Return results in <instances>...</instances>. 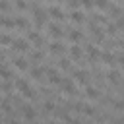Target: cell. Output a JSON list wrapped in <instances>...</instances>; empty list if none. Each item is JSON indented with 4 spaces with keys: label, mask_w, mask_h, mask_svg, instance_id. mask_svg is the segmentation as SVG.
<instances>
[{
    "label": "cell",
    "mask_w": 124,
    "mask_h": 124,
    "mask_svg": "<svg viewBox=\"0 0 124 124\" xmlns=\"http://www.w3.org/2000/svg\"><path fill=\"white\" fill-rule=\"evenodd\" d=\"M60 85H62V89H64L66 93H70V95H76V93H78V89H76L72 78H64V79L60 81Z\"/></svg>",
    "instance_id": "cell-1"
},
{
    "label": "cell",
    "mask_w": 124,
    "mask_h": 124,
    "mask_svg": "<svg viewBox=\"0 0 124 124\" xmlns=\"http://www.w3.org/2000/svg\"><path fill=\"white\" fill-rule=\"evenodd\" d=\"M35 12V23H37V27H43L45 25V21H46V10H33Z\"/></svg>",
    "instance_id": "cell-2"
},
{
    "label": "cell",
    "mask_w": 124,
    "mask_h": 124,
    "mask_svg": "<svg viewBox=\"0 0 124 124\" xmlns=\"http://www.w3.org/2000/svg\"><path fill=\"white\" fill-rule=\"evenodd\" d=\"M74 78H76V81H79L81 85H89V74H87L85 70H78V72H74Z\"/></svg>",
    "instance_id": "cell-3"
},
{
    "label": "cell",
    "mask_w": 124,
    "mask_h": 124,
    "mask_svg": "<svg viewBox=\"0 0 124 124\" xmlns=\"http://www.w3.org/2000/svg\"><path fill=\"white\" fill-rule=\"evenodd\" d=\"M12 48H16V50L23 52V50H27V48H29V43H27L25 39H14V43H12Z\"/></svg>",
    "instance_id": "cell-4"
},
{
    "label": "cell",
    "mask_w": 124,
    "mask_h": 124,
    "mask_svg": "<svg viewBox=\"0 0 124 124\" xmlns=\"http://www.w3.org/2000/svg\"><path fill=\"white\" fill-rule=\"evenodd\" d=\"M87 54H89L91 62H97V60H99V56H101L99 48H97V46H93V45H89V46H87Z\"/></svg>",
    "instance_id": "cell-5"
},
{
    "label": "cell",
    "mask_w": 124,
    "mask_h": 124,
    "mask_svg": "<svg viewBox=\"0 0 124 124\" xmlns=\"http://www.w3.org/2000/svg\"><path fill=\"white\" fill-rule=\"evenodd\" d=\"M48 14L54 17V19H58V21H62L64 19V12L60 10V8H56V6H52V8H48Z\"/></svg>",
    "instance_id": "cell-6"
},
{
    "label": "cell",
    "mask_w": 124,
    "mask_h": 124,
    "mask_svg": "<svg viewBox=\"0 0 124 124\" xmlns=\"http://www.w3.org/2000/svg\"><path fill=\"white\" fill-rule=\"evenodd\" d=\"M27 39H29V41H33L37 46H41V45H43V39H41V35H39L37 31H29V33H27Z\"/></svg>",
    "instance_id": "cell-7"
},
{
    "label": "cell",
    "mask_w": 124,
    "mask_h": 124,
    "mask_svg": "<svg viewBox=\"0 0 124 124\" xmlns=\"http://www.w3.org/2000/svg\"><path fill=\"white\" fill-rule=\"evenodd\" d=\"M101 58H103V62H105L107 66H114V64H116V58H114V54H110V52H103Z\"/></svg>",
    "instance_id": "cell-8"
},
{
    "label": "cell",
    "mask_w": 124,
    "mask_h": 124,
    "mask_svg": "<svg viewBox=\"0 0 124 124\" xmlns=\"http://www.w3.org/2000/svg\"><path fill=\"white\" fill-rule=\"evenodd\" d=\"M48 27H50V35H52L54 39H58V37H62V27H60L58 23H50Z\"/></svg>",
    "instance_id": "cell-9"
},
{
    "label": "cell",
    "mask_w": 124,
    "mask_h": 124,
    "mask_svg": "<svg viewBox=\"0 0 124 124\" xmlns=\"http://www.w3.org/2000/svg\"><path fill=\"white\" fill-rule=\"evenodd\" d=\"M70 19H72V21H76V23H81L85 17H83V14H81L79 10H72V14H70Z\"/></svg>",
    "instance_id": "cell-10"
},
{
    "label": "cell",
    "mask_w": 124,
    "mask_h": 124,
    "mask_svg": "<svg viewBox=\"0 0 124 124\" xmlns=\"http://www.w3.org/2000/svg\"><path fill=\"white\" fill-rule=\"evenodd\" d=\"M107 78H108L112 83H120V72H118V70H108Z\"/></svg>",
    "instance_id": "cell-11"
},
{
    "label": "cell",
    "mask_w": 124,
    "mask_h": 124,
    "mask_svg": "<svg viewBox=\"0 0 124 124\" xmlns=\"http://www.w3.org/2000/svg\"><path fill=\"white\" fill-rule=\"evenodd\" d=\"M85 95H87V99H99V89H95V87L87 85V89H85Z\"/></svg>",
    "instance_id": "cell-12"
},
{
    "label": "cell",
    "mask_w": 124,
    "mask_h": 124,
    "mask_svg": "<svg viewBox=\"0 0 124 124\" xmlns=\"http://www.w3.org/2000/svg\"><path fill=\"white\" fill-rule=\"evenodd\" d=\"M0 25H4V27H8V29H14V27H16V21L10 19V17H6V16H2V17H0Z\"/></svg>",
    "instance_id": "cell-13"
},
{
    "label": "cell",
    "mask_w": 124,
    "mask_h": 124,
    "mask_svg": "<svg viewBox=\"0 0 124 124\" xmlns=\"http://www.w3.org/2000/svg\"><path fill=\"white\" fill-rule=\"evenodd\" d=\"M21 108H23V116H25L27 120H33V118H35V110H33L29 105H25V107H21Z\"/></svg>",
    "instance_id": "cell-14"
},
{
    "label": "cell",
    "mask_w": 124,
    "mask_h": 124,
    "mask_svg": "<svg viewBox=\"0 0 124 124\" xmlns=\"http://www.w3.org/2000/svg\"><path fill=\"white\" fill-rule=\"evenodd\" d=\"M68 39H70V41H72V43H78V41H79V39H81V33H79V31H78V29H72V31H70V33H68Z\"/></svg>",
    "instance_id": "cell-15"
},
{
    "label": "cell",
    "mask_w": 124,
    "mask_h": 124,
    "mask_svg": "<svg viewBox=\"0 0 124 124\" xmlns=\"http://www.w3.org/2000/svg\"><path fill=\"white\" fill-rule=\"evenodd\" d=\"M50 52H52V54L64 52V45H62V43H52V45H50Z\"/></svg>",
    "instance_id": "cell-16"
},
{
    "label": "cell",
    "mask_w": 124,
    "mask_h": 124,
    "mask_svg": "<svg viewBox=\"0 0 124 124\" xmlns=\"http://www.w3.org/2000/svg\"><path fill=\"white\" fill-rule=\"evenodd\" d=\"M43 74H45V68H31V76L35 79H43Z\"/></svg>",
    "instance_id": "cell-17"
},
{
    "label": "cell",
    "mask_w": 124,
    "mask_h": 124,
    "mask_svg": "<svg viewBox=\"0 0 124 124\" xmlns=\"http://www.w3.org/2000/svg\"><path fill=\"white\" fill-rule=\"evenodd\" d=\"M93 4H95L99 10H107V8L110 6V2H108V0H93Z\"/></svg>",
    "instance_id": "cell-18"
},
{
    "label": "cell",
    "mask_w": 124,
    "mask_h": 124,
    "mask_svg": "<svg viewBox=\"0 0 124 124\" xmlns=\"http://www.w3.org/2000/svg\"><path fill=\"white\" fill-rule=\"evenodd\" d=\"M107 10H108V14H110V16H114V17H118V16H122V10H120L118 6H108Z\"/></svg>",
    "instance_id": "cell-19"
},
{
    "label": "cell",
    "mask_w": 124,
    "mask_h": 124,
    "mask_svg": "<svg viewBox=\"0 0 124 124\" xmlns=\"http://www.w3.org/2000/svg\"><path fill=\"white\" fill-rule=\"evenodd\" d=\"M116 31H118L116 23H107V29H105V33H107V35H116Z\"/></svg>",
    "instance_id": "cell-20"
},
{
    "label": "cell",
    "mask_w": 124,
    "mask_h": 124,
    "mask_svg": "<svg viewBox=\"0 0 124 124\" xmlns=\"http://www.w3.org/2000/svg\"><path fill=\"white\" fill-rule=\"evenodd\" d=\"M70 54H72V58H79V56H81V48H79L78 45H74V46L70 48Z\"/></svg>",
    "instance_id": "cell-21"
},
{
    "label": "cell",
    "mask_w": 124,
    "mask_h": 124,
    "mask_svg": "<svg viewBox=\"0 0 124 124\" xmlns=\"http://www.w3.org/2000/svg\"><path fill=\"white\" fill-rule=\"evenodd\" d=\"M14 62H16V66H17L19 70H27V60H25V58H16Z\"/></svg>",
    "instance_id": "cell-22"
},
{
    "label": "cell",
    "mask_w": 124,
    "mask_h": 124,
    "mask_svg": "<svg viewBox=\"0 0 124 124\" xmlns=\"http://www.w3.org/2000/svg\"><path fill=\"white\" fill-rule=\"evenodd\" d=\"M16 87H17L19 91H25V89L29 87V83H27L25 79H17V81H16Z\"/></svg>",
    "instance_id": "cell-23"
},
{
    "label": "cell",
    "mask_w": 124,
    "mask_h": 124,
    "mask_svg": "<svg viewBox=\"0 0 124 124\" xmlns=\"http://www.w3.org/2000/svg\"><path fill=\"white\" fill-rule=\"evenodd\" d=\"M81 110H83L87 116H93V114H95V108H93L91 105H81Z\"/></svg>",
    "instance_id": "cell-24"
},
{
    "label": "cell",
    "mask_w": 124,
    "mask_h": 124,
    "mask_svg": "<svg viewBox=\"0 0 124 124\" xmlns=\"http://www.w3.org/2000/svg\"><path fill=\"white\" fill-rule=\"evenodd\" d=\"M0 78H4V79H12V72L6 70L4 66H0Z\"/></svg>",
    "instance_id": "cell-25"
},
{
    "label": "cell",
    "mask_w": 124,
    "mask_h": 124,
    "mask_svg": "<svg viewBox=\"0 0 124 124\" xmlns=\"http://www.w3.org/2000/svg\"><path fill=\"white\" fill-rule=\"evenodd\" d=\"M0 108H2L4 112H10V110H12V105H10V99H4V101H2V105H0Z\"/></svg>",
    "instance_id": "cell-26"
},
{
    "label": "cell",
    "mask_w": 124,
    "mask_h": 124,
    "mask_svg": "<svg viewBox=\"0 0 124 124\" xmlns=\"http://www.w3.org/2000/svg\"><path fill=\"white\" fill-rule=\"evenodd\" d=\"M14 21H16V27H21V29L27 27V19H25V17H17V19H14Z\"/></svg>",
    "instance_id": "cell-27"
},
{
    "label": "cell",
    "mask_w": 124,
    "mask_h": 124,
    "mask_svg": "<svg viewBox=\"0 0 124 124\" xmlns=\"http://www.w3.org/2000/svg\"><path fill=\"white\" fill-rule=\"evenodd\" d=\"M0 43H2V45H12L14 39H12L10 35H0Z\"/></svg>",
    "instance_id": "cell-28"
},
{
    "label": "cell",
    "mask_w": 124,
    "mask_h": 124,
    "mask_svg": "<svg viewBox=\"0 0 124 124\" xmlns=\"http://www.w3.org/2000/svg\"><path fill=\"white\" fill-rule=\"evenodd\" d=\"M21 93H23V97H25V99H35V91H33L31 87H27V89H25V91H21Z\"/></svg>",
    "instance_id": "cell-29"
},
{
    "label": "cell",
    "mask_w": 124,
    "mask_h": 124,
    "mask_svg": "<svg viewBox=\"0 0 124 124\" xmlns=\"http://www.w3.org/2000/svg\"><path fill=\"white\" fill-rule=\"evenodd\" d=\"M58 66H60V68H64V70H70V60H66V58H62V60L58 62Z\"/></svg>",
    "instance_id": "cell-30"
},
{
    "label": "cell",
    "mask_w": 124,
    "mask_h": 124,
    "mask_svg": "<svg viewBox=\"0 0 124 124\" xmlns=\"http://www.w3.org/2000/svg\"><path fill=\"white\" fill-rule=\"evenodd\" d=\"M16 6H17V10H27L29 8L27 2H23V0H16Z\"/></svg>",
    "instance_id": "cell-31"
},
{
    "label": "cell",
    "mask_w": 124,
    "mask_h": 124,
    "mask_svg": "<svg viewBox=\"0 0 124 124\" xmlns=\"http://www.w3.org/2000/svg\"><path fill=\"white\" fill-rule=\"evenodd\" d=\"M79 4H81L83 8H87V10L93 8V0H79Z\"/></svg>",
    "instance_id": "cell-32"
},
{
    "label": "cell",
    "mask_w": 124,
    "mask_h": 124,
    "mask_svg": "<svg viewBox=\"0 0 124 124\" xmlns=\"http://www.w3.org/2000/svg\"><path fill=\"white\" fill-rule=\"evenodd\" d=\"M41 58H43V52H41V50H35V52L31 54V60H41Z\"/></svg>",
    "instance_id": "cell-33"
},
{
    "label": "cell",
    "mask_w": 124,
    "mask_h": 124,
    "mask_svg": "<svg viewBox=\"0 0 124 124\" xmlns=\"http://www.w3.org/2000/svg\"><path fill=\"white\" fill-rule=\"evenodd\" d=\"M45 110H46V112L54 110V103H52V101H46V103H45Z\"/></svg>",
    "instance_id": "cell-34"
},
{
    "label": "cell",
    "mask_w": 124,
    "mask_h": 124,
    "mask_svg": "<svg viewBox=\"0 0 124 124\" xmlns=\"http://www.w3.org/2000/svg\"><path fill=\"white\" fill-rule=\"evenodd\" d=\"M116 27H118V29H124V17H122V16L116 17Z\"/></svg>",
    "instance_id": "cell-35"
},
{
    "label": "cell",
    "mask_w": 124,
    "mask_h": 124,
    "mask_svg": "<svg viewBox=\"0 0 124 124\" xmlns=\"http://www.w3.org/2000/svg\"><path fill=\"white\" fill-rule=\"evenodd\" d=\"M0 10H2V12H8V10H10V4H8L6 0H0Z\"/></svg>",
    "instance_id": "cell-36"
},
{
    "label": "cell",
    "mask_w": 124,
    "mask_h": 124,
    "mask_svg": "<svg viewBox=\"0 0 124 124\" xmlns=\"http://www.w3.org/2000/svg\"><path fill=\"white\" fill-rule=\"evenodd\" d=\"M114 108L116 110H124V101H116L114 103Z\"/></svg>",
    "instance_id": "cell-37"
},
{
    "label": "cell",
    "mask_w": 124,
    "mask_h": 124,
    "mask_svg": "<svg viewBox=\"0 0 124 124\" xmlns=\"http://www.w3.org/2000/svg\"><path fill=\"white\" fill-rule=\"evenodd\" d=\"M68 6L72 10H76V6H79V0H68Z\"/></svg>",
    "instance_id": "cell-38"
},
{
    "label": "cell",
    "mask_w": 124,
    "mask_h": 124,
    "mask_svg": "<svg viewBox=\"0 0 124 124\" xmlns=\"http://www.w3.org/2000/svg\"><path fill=\"white\" fill-rule=\"evenodd\" d=\"M2 89H4V91H10V89H12V83H10V81L2 83Z\"/></svg>",
    "instance_id": "cell-39"
},
{
    "label": "cell",
    "mask_w": 124,
    "mask_h": 124,
    "mask_svg": "<svg viewBox=\"0 0 124 124\" xmlns=\"http://www.w3.org/2000/svg\"><path fill=\"white\" fill-rule=\"evenodd\" d=\"M118 62H120V64L124 66V54H120V58H118Z\"/></svg>",
    "instance_id": "cell-40"
},
{
    "label": "cell",
    "mask_w": 124,
    "mask_h": 124,
    "mask_svg": "<svg viewBox=\"0 0 124 124\" xmlns=\"http://www.w3.org/2000/svg\"><path fill=\"white\" fill-rule=\"evenodd\" d=\"M56 2H64V0H56Z\"/></svg>",
    "instance_id": "cell-41"
}]
</instances>
